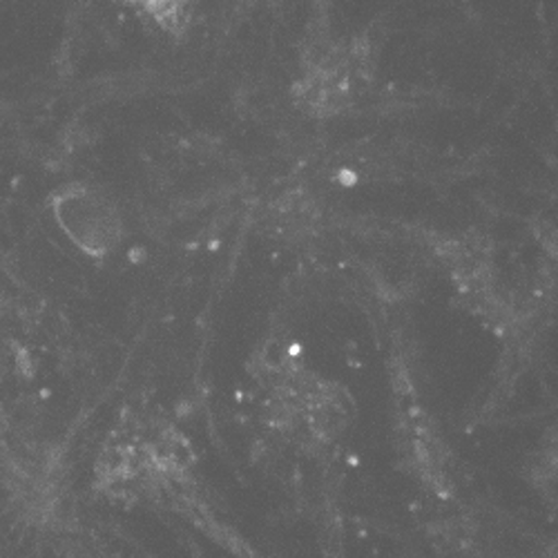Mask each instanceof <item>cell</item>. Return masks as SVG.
Here are the masks:
<instances>
[{
    "label": "cell",
    "instance_id": "obj_1",
    "mask_svg": "<svg viewBox=\"0 0 558 558\" xmlns=\"http://www.w3.org/2000/svg\"><path fill=\"white\" fill-rule=\"evenodd\" d=\"M57 217L74 244L89 255H106L121 240V219L99 195L68 193L57 204Z\"/></svg>",
    "mask_w": 558,
    "mask_h": 558
}]
</instances>
